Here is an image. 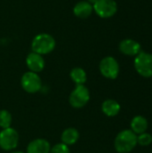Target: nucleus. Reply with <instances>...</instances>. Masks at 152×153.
<instances>
[{"label":"nucleus","instance_id":"dca6fc26","mask_svg":"<svg viewBox=\"0 0 152 153\" xmlns=\"http://www.w3.org/2000/svg\"><path fill=\"white\" fill-rule=\"evenodd\" d=\"M70 77L76 85H84L87 81V74L81 67H74L70 72Z\"/></svg>","mask_w":152,"mask_h":153},{"label":"nucleus","instance_id":"2eb2a0df","mask_svg":"<svg viewBox=\"0 0 152 153\" xmlns=\"http://www.w3.org/2000/svg\"><path fill=\"white\" fill-rule=\"evenodd\" d=\"M80 137V134L78 132L77 129L70 127L65 129L61 135V141L62 143L69 146V145H73L74 143H77V141L79 140Z\"/></svg>","mask_w":152,"mask_h":153},{"label":"nucleus","instance_id":"6e6552de","mask_svg":"<svg viewBox=\"0 0 152 153\" xmlns=\"http://www.w3.org/2000/svg\"><path fill=\"white\" fill-rule=\"evenodd\" d=\"M99 71L104 77L114 80L119 74V64L113 56H106L99 63Z\"/></svg>","mask_w":152,"mask_h":153},{"label":"nucleus","instance_id":"f257e3e1","mask_svg":"<svg viewBox=\"0 0 152 153\" xmlns=\"http://www.w3.org/2000/svg\"><path fill=\"white\" fill-rule=\"evenodd\" d=\"M56 48V39L48 33H39L31 41L32 52L41 56L51 53Z\"/></svg>","mask_w":152,"mask_h":153},{"label":"nucleus","instance_id":"f03ea898","mask_svg":"<svg viewBox=\"0 0 152 153\" xmlns=\"http://www.w3.org/2000/svg\"><path fill=\"white\" fill-rule=\"evenodd\" d=\"M137 145V134L132 130L120 132L115 139V149L119 153H129Z\"/></svg>","mask_w":152,"mask_h":153},{"label":"nucleus","instance_id":"412c9836","mask_svg":"<svg viewBox=\"0 0 152 153\" xmlns=\"http://www.w3.org/2000/svg\"><path fill=\"white\" fill-rule=\"evenodd\" d=\"M11 153H24V152H12Z\"/></svg>","mask_w":152,"mask_h":153},{"label":"nucleus","instance_id":"4468645a","mask_svg":"<svg viewBox=\"0 0 152 153\" xmlns=\"http://www.w3.org/2000/svg\"><path fill=\"white\" fill-rule=\"evenodd\" d=\"M148 121L145 117L142 116L134 117L131 121V130L135 134H141L147 131Z\"/></svg>","mask_w":152,"mask_h":153},{"label":"nucleus","instance_id":"9d476101","mask_svg":"<svg viewBox=\"0 0 152 153\" xmlns=\"http://www.w3.org/2000/svg\"><path fill=\"white\" fill-rule=\"evenodd\" d=\"M26 65L30 72L40 73L45 67V60L39 54L31 52L26 57Z\"/></svg>","mask_w":152,"mask_h":153},{"label":"nucleus","instance_id":"20e7f679","mask_svg":"<svg viewBox=\"0 0 152 153\" xmlns=\"http://www.w3.org/2000/svg\"><path fill=\"white\" fill-rule=\"evenodd\" d=\"M90 98V91L85 85H76L70 94L69 103L74 108H82L87 105Z\"/></svg>","mask_w":152,"mask_h":153},{"label":"nucleus","instance_id":"aec40b11","mask_svg":"<svg viewBox=\"0 0 152 153\" xmlns=\"http://www.w3.org/2000/svg\"><path fill=\"white\" fill-rule=\"evenodd\" d=\"M87 1H88V2H89L90 4H92V5H93V4H95V3H96L98 0H87Z\"/></svg>","mask_w":152,"mask_h":153},{"label":"nucleus","instance_id":"9b49d317","mask_svg":"<svg viewBox=\"0 0 152 153\" xmlns=\"http://www.w3.org/2000/svg\"><path fill=\"white\" fill-rule=\"evenodd\" d=\"M50 143L46 139L39 138L31 141L27 146L26 153H49Z\"/></svg>","mask_w":152,"mask_h":153},{"label":"nucleus","instance_id":"423d86ee","mask_svg":"<svg viewBox=\"0 0 152 153\" xmlns=\"http://www.w3.org/2000/svg\"><path fill=\"white\" fill-rule=\"evenodd\" d=\"M19 134L12 127L3 129L0 132V148L4 151H12L18 146Z\"/></svg>","mask_w":152,"mask_h":153},{"label":"nucleus","instance_id":"39448f33","mask_svg":"<svg viewBox=\"0 0 152 153\" xmlns=\"http://www.w3.org/2000/svg\"><path fill=\"white\" fill-rule=\"evenodd\" d=\"M21 85L26 92L36 93L41 90L42 81L38 74L29 71L22 75L21 79Z\"/></svg>","mask_w":152,"mask_h":153},{"label":"nucleus","instance_id":"1a4fd4ad","mask_svg":"<svg viewBox=\"0 0 152 153\" xmlns=\"http://www.w3.org/2000/svg\"><path fill=\"white\" fill-rule=\"evenodd\" d=\"M142 49L141 44L132 39H123L119 44V50L125 56H136Z\"/></svg>","mask_w":152,"mask_h":153},{"label":"nucleus","instance_id":"7ed1b4c3","mask_svg":"<svg viewBox=\"0 0 152 153\" xmlns=\"http://www.w3.org/2000/svg\"><path fill=\"white\" fill-rule=\"evenodd\" d=\"M134 68L142 77H152V54L141 51L134 59Z\"/></svg>","mask_w":152,"mask_h":153},{"label":"nucleus","instance_id":"f3484780","mask_svg":"<svg viewBox=\"0 0 152 153\" xmlns=\"http://www.w3.org/2000/svg\"><path fill=\"white\" fill-rule=\"evenodd\" d=\"M12 124V116L10 112L5 109L0 110V127L3 129H6L11 127Z\"/></svg>","mask_w":152,"mask_h":153},{"label":"nucleus","instance_id":"6ab92c4d","mask_svg":"<svg viewBox=\"0 0 152 153\" xmlns=\"http://www.w3.org/2000/svg\"><path fill=\"white\" fill-rule=\"evenodd\" d=\"M49 153H70V149L67 145L61 143L54 145L50 149Z\"/></svg>","mask_w":152,"mask_h":153},{"label":"nucleus","instance_id":"f8f14e48","mask_svg":"<svg viewBox=\"0 0 152 153\" xmlns=\"http://www.w3.org/2000/svg\"><path fill=\"white\" fill-rule=\"evenodd\" d=\"M73 14L81 19H86L91 15L93 13V5L90 4L87 0L80 1L75 4L73 9Z\"/></svg>","mask_w":152,"mask_h":153},{"label":"nucleus","instance_id":"ddd939ff","mask_svg":"<svg viewBox=\"0 0 152 153\" xmlns=\"http://www.w3.org/2000/svg\"><path fill=\"white\" fill-rule=\"evenodd\" d=\"M120 109L121 107L119 103L115 100H107L102 103L101 106L102 112L109 117H116L120 112Z\"/></svg>","mask_w":152,"mask_h":153},{"label":"nucleus","instance_id":"0eeeda50","mask_svg":"<svg viewBox=\"0 0 152 153\" xmlns=\"http://www.w3.org/2000/svg\"><path fill=\"white\" fill-rule=\"evenodd\" d=\"M93 11L100 18H110L117 12V4L115 0H98L93 4Z\"/></svg>","mask_w":152,"mask_h":153},{"label":"nucleus","instance_id":"a211bd4d","mask_svg":"<svg viewBox=\"0 0 152 153\" xmlns=\"http://www.w3.org/2000/svg\"><path fill=\"white\" fill-rule=\"evenodd\" d=\"M151 143L152 136L146 132L137 136V144H140L141 146H149Z\"/></svg>","mask_w":152,"mask_h":153}]
</instances>
